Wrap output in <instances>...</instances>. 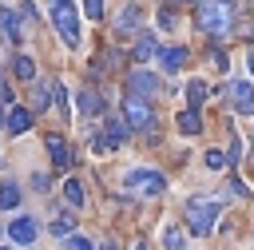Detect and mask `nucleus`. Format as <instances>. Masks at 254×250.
<instances>
[{"instance_id": "f257e3e1", "label": "nucleus", "mask_w": 254, "mask_h": 250, "mask_svg": "<svg viewBox=\"0 0 254 250\" xmlns=\"http://www.w3.org/2000/svg\"><path fill=\"white\" fill-rule=\"evenodd\" d=\"M48 16H52L60 40H64L67 48H79V16H75V4H71V0H52V4H48Z\"/></svg>"}, {"instance_id": "f03ea898", "label": "nucleus", "mask_w": 254, "mask_h": 250, "mask_svg": "<svg viewBox=\"0 0 254 250\" xmlns=\"http://www.w3.org/2000/svg\"><path fill=\"white\" fill-rule=\"evenodd\" d=\"M230 24H234V8H230L226 0H206V4H198V28H202V32L226 36Z\"/></svg>"}, {"instance_id": "7ed1b4c3", "label": "nucleus", "mask_w": 254, "mask_h": 250, "mask_svg": "<svg viewBox=\"0 0 254 250\" xmlns=\"http://www.w3.org/2000/svg\"><path fill=\"white\" fill-rule=\"evenodd\" d=\"M214 218H218V198H202V194L187 198V226H190V234H198V238L210 234Z\"/></svg>"}, {"instance_id": "20e7f679", "label": "nucleus", "mask_w": 254, "mask_h": 250, "mask_svg": "<svg viewBox=\"0 0 254 250\" xmlns=\"http://www.w3.org/2000/svg\"><path fill=\"white\" fill-rule=\"evenodd\" d=\"M123 187H127L131 194L155 198V194H163V190H167V179H163L159 171H151V167H135V171H127V175H123Z\"/></svg>"}, {"instance_id": "39448f33", "label": "nucleus", "mask_w": 254, "mask_h": 250, "mask_svg": "<svg viewBox=\"0 0 254 250\" xmlns=\"http://www.w3.org/2000/svg\"><path fill=\"white\" fill-rule=\"evenodd\" d=\"M131 135V127H127V119H103V131H95L91 135V151L95 155H111V151H119L123 147V139Z\"/></svg>"}, {"instance_id": "423d86ee", "label": "nucleus", "mask_w": 254, "mask_h": 250, "mask_svg": "<svg viewBox=\"0 0 254 250\" xmlns=\"http://www.w3.org/2000/svg\"><path fill=\"white\" fill-rule=\"evenodd\" d=\"M123 119H127L131 131H151V127H155V111H151V103L139 99V95H127V99H123Z\"/></svg>"}, {"instance_id": "0eeeda50", "label": "nucleus", "mask_w": 254, "mask_h": 250, "mask_svg": "<svg viewBox=\"0 0 254 250\" xmlns=\"http://www.w3.org/2000/svg\"><path fill=\"white\" fill-rule=\"evenodd\" d=\"M139 32H143V8H139V4L119 8V16H115V36H119V40H131V36H139Z\"/></svg>"}, {"instance_id": "6e6552de", "label": "nucleus", "mask_w": 254, "mask_h": 250, "mask_svg": "<svg viewBox=\"0 0 254 250\" xmlns=\"http://www.w3.org/2000/svg\"><path fill=\"white\" fill-rule=\"evenodd\" d=\"M127 91H131V95H139V99H151V95L159 91V75H155V71H147V67H135V71L127 75Z\"/></svg>"}, {"instance_id": "1a4fd4ad", "label": "nucleus", "mask_w": 254, "mask_h": 250, "mask_svg": "<svg viewBox=\"0 0 254 250\" xmlns=\"http://www.w3.org/2000/svg\"><path fill=\"white\" fill-rule=\"evenodd\" d=\"M226 91H230V103H234L238 115H254V83H250V79H238V83H230Z\"/></svg>"}, {"instance_id": "9d476101", "label": "nucleus", "mask_w": 254, "mask_h": 250, "mask_svg": "<svg viewBox=\"0 0 254 250\" xmlns=\"http://www.w3.org/2000/svg\"><path fill=\"white\" fill-rule=\"evenodd\" d=\"M44 147H48V155H52V167H56V171H71L75 155H71V147H67L60 135H48V139H44Z\"/></svg>"}, {"instance_id": "9b49d317", "label": "nucleus", "mask_w": 254, "mask_h": 250, "mask_svg": "<svg viewBox=\"0 0 254 250\" xmlns=\"http://www.w3.org/2000/svg\"><path fill=\"white\" fill-rule=\"evenodd\" d=\"M0 32H4V40H8V44H20V40H24L20 16H16L12 8H4V12H0Z\"/></svg>"}, {"instance_id": "f8f14e48", "label": "nucleus", "mask_w": 254, "mask_h": 250, "mask_svg": "<svg viewBox=\"0 0 254 250\" xmlns=\"http://www.w3.org/2000/svg\"><path fill=\"white\" fill-rule=\"evenodd\" d=\"M159 63H163V71H183V63H187V48H183V44H175V48H159Z\"/></svg>"}, {"instance_id": "ddd939ff", "label": "nucleus", "mask_w": 254, "mask_h": 250, "mask_svg": "<svg viewBox=\"0 0 254 250\" xmlns=\"http://www.w3.org/2000/svg\"><path fill=\"white\" fill-rule=\"evenodd\" d=\"M175 123H179V131H183V135H190V139H194V135H202V115H198L194 107L179 111V119H175Z\"/></svg>"}, {"instance_id": "4468645a", "label": "nucleus", "mask_w": 254, "mask_h": 250, "mask_svg": "<svg viewBox=\"0 0 254 250\" xmlns=\"http://www.w3.org/2000/svg\"><path fill=\"white\" fill-rule=\"evenodd\" d=\"M48 230H52L56 238H71V234H75V214H71V210H60V214L48 222Z\"/></svg>"}, {"instance_id": "2eb2a0df", "label": "nucleus", "mask_w": 254, "mask_h": 250, "mask_svg": "<svg viewBox=\"0 0 254 250\" xmlns=\"http://www.w3.org/2000/svg\"><path fill=\"white\" fill-rule=\"evenodd\" d=\"M36 234H40V230H36V222H32V218H16V222H12V242L32 246V242H36Z\"/></svg>"}, {"instance_id": "dca6fc26", "label": "nucleus", "mask_w": 254, "mask_h": 250, "mask_svg": "<svg viewBox=\"0 0 254 250\" xmlns=\"http://www.w3.org/2000/svg\"><path fill=\"white\" fill-rule=\"evenodd\" d=\"M163 250H187V230L179 222H167L163 226Z\"/></svg>"}, {"instance_id": "f3484780", "label": "nucleus", "mask_w": 254, "mask_h": 250, "mask_svg": "<svg viewBox=\"0 0 254 250\" xmlns=\"http://www.w3.org/2000/svg\"><path fill=\"white\" fill-rule=\"evenodd\" d=\"M28 127H32V111H28V107H12V111H8V131H12V135H24Z\"/></svg>"}, {"instance_id": "a211bd4d", "label": "nucleus", "mask_w": 254, "mask_h": 250, "mask_svg": "<svg viewBox=\"0 0 254 250\" xmlns=\"http://www.w3.org/2000/svg\"><path fill=\"white\" fill-rule=\"evenodd\" d=\"M52 103H56V111H60V123H67V119H71V103H67V87H64V83H52Z\"/></svg>"}, {"instance_id": "6ab92c4d", "label": "nucleus", "mask_w": 254, "mask_h": 250, "mask_svg": "<svg viewBox=\"0 0 254 250\" xmlns=\"http://www.w3.org/2000/svg\"><path fill=\"white\" fill-rule=\"evenodd\" d=\"M151 56H159V44H155V36H151V32H143V36H139V44H135V60H139V63H147Z\"/></svg>"}, {"instance_id": "aec40b11", "label": "nucleus", "mask_w": 254, "mask_h": 250, "mask_svg": "<svg viewBox=\"0 0 254 250\" xmlns=\"http://www.w3.org/2000/svg\"><path fill=\"white\" fill-rule=\"evenodd\" d=\"M79 111L83 115H99L103 111V95L99 91H79Z\"/></svg>"}, {"instance_id": "412c9836", "label": "nucleus", "mask_w": 254, "mask_h": 250, "mask_svg": "<svg viewBox=\"0 0 254 250\" xmlns=\"http://www.w3.org/2000/svg\"><path fill=\"white\" fill-rule=\"evenodd\" d=\"M202 99H206V83H202V79H187V103L198 111V103H202Z\"/></svg>"}, {"instance_id": "4be33fe9", "label": "nucleus", "mask_w": 254, "mask_h": 250, "mask_svg": "<svg viewBox=\"0 0 254 250\" xmlns=\"http://www.w3.org/2000/svg\"><path fill=\"white\" fill-rule=\"evenodd\" d=\"M16 79H28V83H36V63L28 60V56H16Z\"/></svg>"}, {"instance_id": "5701e85b", "label": "nucleus", "mask_w": 254, "mask_h": 250, "mask_svg": "<svg viewBox=\"0 0 254 250\" xmlns=\"http://www.w3.org/2000/svg\"><path fill=\"white\" fill-rule=\"evenodd\" d=\"M64 194H67V202H71V206H83V198H87L79 179H67V183H64Z\"/></svg>"}, {"instance_id": "b1692460", "label": "nucleus", "mask_w": 254, "mask_h": 250, "mask_svg": "<svg viewBox=\"0 0 254 250\" xmlns=\"http://www.w3.org/2000/svg\"><path fill=\"white\" fill-rule=\"evenodd\" d=\"M48 99H52V83H32V107H48Z\"/></svg>"}, {"instance_id": "393cba45", "label": "nucleus", "mask_w": 254, "mask_h": 250, "mask_svg": "<svg viewBox=\"0 0 254 250\" xmlns=\"http://www.w3.org/2000/svg\"><path fill=\"white\" fill-rule=\"evenodd\" d=\"M206 167H210V171H226V167H230V155L214 147V151H206Z\"/></svg>"}, {"instance_id": "a878e982", "label": "nucleus", "mask_w": 254, "mask_h": 250, "mask_svg": "<svg viewBox=\"0 0 254 250\" xmlns=\"http://www.w3.org/2000/svg\"><path fill=\"white\" fill-rule=\"evenodd\" d=\"M20 206V190L16 187H0V210H16Z\"/></svg>"}, {"instance_id": "bb28decb", "label": "nucleus", "mask_w": 254, "mask_h": 250, "mask_svg": "<svg viewBox=\"0 0 254 250\" xmlns=\"http://www.w3.org/2000/svg\"><path fill=\"white\" fill-rule=\"evenodd\" d=\"M83 16L99 20V16H103V0H83Z\"/></svg>"}, {"instance_id": "cd10ccee", "label": "nucleus", "mask_w": 254, "mask_h": 250, "mask_svg": "<svg viewBox=\"0 0 254 250\" xmlns=\"http://www.w3.org/2000/svg\"><path fill=\"white\" fill-rule=\"evenodd\" d=\"M159 28H163V32L175 28V12H171V8H159Z\"/></svg>"}, {"instance_id": "c85d7f7f", "label": "nucleus", "mask_w": 254, "mask_h": 250, "mask_svg": "<svg viewBox=\"0 0 254 250\" xmlns=\"http://www.w3.org/2000/svg\"><path fill=\"white\" fill-rule=\"evenodd\" d=\"M67 250H95V246H91V238H79V234H71V238H67Z\"/></svg>"}, {"instance_id": "c756f323", "label": "nucleus", "mask_w": 254, "mask_h": 250, "mask_svg": "<svg viewBox=\"0 0 254 250\" xmlns=\"http://www.w3.org/2000/svg\"><path fill=\"white\" fill-rule=\"evenodd\" d=\"M210 63H214L218 71H226V63H230V60H226V52H218V48H214V52H210Z\"/></svg>"}, {"instance_id": "7c9ffc66", "label": "nucleus", "mask_w": 254, "mask_h": 250, "mask_svg": "<svg viewBox=\"0 0 254 250\" xmlns=\"http://www.w3.org/2000/svg\"><path fill=\"white\" fill-rule=\"evenodd\" d=\"M32 187L36 190H48V175H32Z\"/></svg>"}, {"instance_id": "2f4dec72", "label": "nucleus", "mask_w": 254, "mask_h": 250, "mask_svg": "<svg viewBox=\"0 0 254 250\" xmlns=\"http://www.w3.org/2000/svg\"><path fill=\"white\" fill-rule=\"evenodd\" d=\"M8 99H12V91H8V83L0 79V103H8Z\"/></svg>"}, {"instance_id": "473e14b6", "label": "nucleus", "mask_w": 254, "mask_h": 250, "mask_svg": "<svg viewBox=\"0 0 254 250\" xmlns=\"http://www.w3.org/2000/svg\"><path fill=\"white\" fill-rule=\"evenodd\" d=\"M0 127H8V103H0Z\"/></svg>"}, {"instance_id": "72a5a7b5", "label": "nucleus", "mask_w": 254, "mask_h": 250, "mask_svg": "<svg viewBox=\"0 0 254 250\" xmlns=\"http://www.w3.org/2000/svg\"><path fill=\"white\" fill-rule=\"evenodd\" d=\"M246 67H250V75H254V52H250V56H246Z\"/></svg>"}, {"instance_id": "f704fd0d", "label": "nucleus", "mask_w": 254, "mask_h": 250, "mask_svg": "<svg viewBox=\"0 0 254 250\" xmlns=\"http://www.w3.org/2000/svg\"><path fill=\"white\" fill-rule=\"evenodd\" d=\"M135 250H147V242H135Z\"/></svg>"}, {"instance_id": "c9c22d12", "label": "nucleus", "mask_w": 254, "mask_h": 250, "mask_svg": "<svg viewBox=\"0 0 254 250\" xmlns=\"http://www.w3.org/2000/svg\"><path fill=\"white\" fill-rule=\"evenodd\" d=\"M175 4H194V0H175Z\"/></svg>"}, {"instance_id": "e433bc0d", "label": "nucleus", "mask_w": 254, "mask_h": 250, "mask_svg": "<svg viewBox=\"0 0 254 250\" xmlns=\"http://www.w3.org/2000/svg\"><path fill=\"white\" fill-rule=\"evenodd\" d=\"M250 147H254V135H250Z\"/></svg>"}, {"instance_id": "4c0bfd02", "label": "nucleus", "mask_w": 254, "mask_h": 250, "mask_svg": "<svg viewBox=\"0 0 254 250\" xmlns=\"http://www.w3.org/2000/svg\"><path fill=\"white\" fill-rule=\"evenodd\" d=\"M0 250H4V246H0Z\"/></svg>"}, {"instance_id": "58836bf2", "label": "nucleus", "mask_w": 254, "mask_h": 250, "mask_svg": "<svg viewBox=\"0 0 254 250\" xmlns=\"http://www.w3.org/2000/svg\"><path fill=\"white\" fill-rule=\"evenodd\" d=\"M226 4H230V0H226Z\"/></svg>"}]
</instances>
